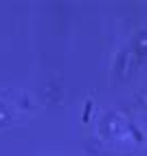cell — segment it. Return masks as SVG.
<instances>
[{"label": "cell", "instance_id": "1", "mask_svg": "<svg viewBox=\"0 0 147 156\" xmlns=\"http://www.w3.org/2000/svg\"><path fill=\"white\" fill-rule=\"evenodd\" d=\"M90 108H92V103L88 101V103H86V110H83V121H88V117H90Z\"/></svg>", "mask_w": 147, "mask_h": 156}]
</instances>
